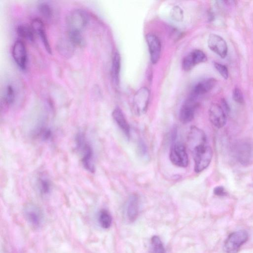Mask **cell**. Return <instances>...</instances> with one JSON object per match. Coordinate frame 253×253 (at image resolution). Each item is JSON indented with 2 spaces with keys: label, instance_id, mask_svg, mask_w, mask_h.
<instances>
[{
  "label": "cell",
  "instance_id": "cell-1",
  "mask_svg": "<svg viewBox=\"0 0 253 253\" xmlns=\"http://www.w3.org/2000/svg\"><path fill=\"white\" fill-rule=\"evenodd\" d=\"M75 146L84 169L90 173H95V168L93 147L84 133L79 132L76 136Z\"/></svg>",
  "mask_w": 253,
  "mask_h": 253
},
{
  "label": "cell",
  "instance_id": "cell-2",
  "mask_svg": "<svg viewBox=\"0 0 253 253\" xmlns=\"http://www.w3.org/2000/svg\"><path fill=\"white\" fill-rule=\"evenodd\" d=\"M190 151L194 159L196 173L201 172L209 166L213 158V151L207 143L199 145Z\"/></svg>",
  "mask_w": 253,
  "mask_h": 253
},
{
  "label": "cell",
  "instance_id": "cell-3",
  "mask_svg": "<svg viewBox=\"0 0 253 253\" xmlns=\"http://www.w3.org/2000/svg\"><path fill=\"white\" fill-rule=\"evenodd\" d=\"M88 22L86 13L80 9H76L70 12L66 18L67 32H82Z\"/></svg>",
  "mask_w": 253,
  "mask_h": 253
},
{
  "label": "cell",
  "instance_id": "cell-4",
  "mask_svg": "<svg viewBox=\"0 0 253 253\" xmlns=\"http://www.w3.org/2000/svg\"><path fill=\"white\" fill-rule=\"evenodd\" d=\"M249 238V234L245 230H239L232 233L225 240L223 250L226 253H237L241 247Z\"/></svg>",
  "mask_w": 253,
  "mask_h": 253
},
{
  "label": "cell",
  "instance_id": "cell-5",
  "mask_svg": "<svg viewBox=\"0 0 253 253\" xmlns=\"http://www.w3.org/2000/svg\"><path fill=\"white\" fill-rule=\"evenodd\" d=\"M170 159L175 166L186 168L189 165V156L186 146L180 142H174L170 151Z\"/></svg>",
  "mask_w": 253,
  "mask_h": 253
},
{
  "label": "cell",
  "instance_id": "cell-6",
  "mask_svg": "<svg viewBox=\"0 0 253 253\" xmlns=\"http://www.w3.org/2000/svg\"><path fill=\"white\" fill-rule=\"evenodd\" d=\"M150 95V91L146 87L142 88L136 93L133 100V109L136 114L142 115L146 112Z\"/></svg>",
  "mask_w": 253,
  "mask_h": 253
},
{
  "label": "cell",
  "instance_id": "cell-7",
  "mask_svg": "<svg viewBox=\"0 0 253 253\" xmlns=\"http://www.w3.org/2000/svg\"><path fill=\"white\" fill-rule=\"evenodd\" d=\"M12 55L18 66L22 70L27 69L28 61L26 46L21 40L16 41L12 48Z\"/></svg>",
  "mask_w": 253,
  "mask_h": 253
},
{
  "label": "cell",
  "instance_id": "cell-8",
  "mask_svg": "<svg viewBox=\"0 0 253 253\" xmlns=\"http://www.w3.org/2000/svg\"><path fill=\"white\" fill-rule=\"evenodd\" d=\"M25 218L33 227H38L44 221V215L39 207L32 204L25 206L23 209Z\"/></svg>",
  "mask_w": 253,
  "mask_h": 253
},
{
  "label": "cell",
  "instance_id": "cell-9",
  "mask_svg": "<svg viewBox=\"0 0 253 253\" xmlns=\"http://www.w3.org/2000/svg\"><path fill=\"white\" fill-rule=\"evenodd\" d=\"M145 39L151 62L153 64H156L159 61L161 53L162 46L160 40L156 35L153 33L147 34Z\"/></svg>",
  "mask_w": 253,
  "mask_h": 253
},
{
  "label": "cell",
  "instance_id": "cell-10",
  "mask_svg": "<svg viewBox=\"0 0 253 253\" xmlns=\"http://www.w3.org/2000/svg\"><path fill=\"white\" fill-rule=\"evenodd\" d=\"M208 46L212 52L222 59H224L228 53V47L226 41L218 35L211 34L209 35Z\"/></svg>",
  "mask_w": 253,
  "mask_h": 253
},
{
  "label": "cell",
  "instance_id": "cell-11",
  "mask_svg": "<svg viewBox=\"0 0 253 253\" xmlns=\"http://www.w3.org/2000/svg\"><path fill=\"white\" fill-rule=\"evenodd\" d=\"M197 106L196 99L189 96L180 109L179 117L182 123L188 124L193 120Z\"/></svg>",
  "mask_w": 253,
  "mask_h": 253
},
{
  "label": "cell",
  "instance_id": "cell-12",
  "mask_svg": "<svg viewBox=\"0 0 253 253\" xmlns=\"http://www.w3.org/2000/svg\"><path fill=\"white\" fill-rule=\"evenodd\" d=\"M207 60L206 55L203 51L199 49H195L184 58L182 67L184 70L190 71L195 65L205 63Z\"/></svg>",
  "mask_w": 253,
  "mask_h": 253
},
{
  "label": "cell",
  "instance_id": "cell-13",
  "mask_svg": "<svg viewBox=\"0 0 253 253\" xmlns=\"http://www.w3.org/2000/svg\"><path fill=\"white\" fill-rule=\"evenodd\" d=\"M237 160L243 165H249L253 157V149L250 143L242 142L238 143L235 148Z\"/></svg>",
  "mask_w": 253,
  "mask_h": 253
},
{
  "label": "cell",
  "instance_id": "cell-14",
  "mask_svg": "<svg viewBox=\"0 0 253 253\" xmlns=\"http://www.w3.org/2000/svg\"><path fill=\"white\" fill-rule=\"evenodd\" d=\"M209 116L211 123L218 128L223 127L226 123V114L219 105L213 104L211 106Z\"/></svg>",
  "mask_w": 253,
  "mask_h": 253
},
{
  "label": "cell",
  "instance_id": "cell-15",
  "mask_svg": "<svg viewBox=\"0 0 253 253\" xmlns=\"http://www.w3.org/2000/svg\"><path fill=\"white\" fill-rule=\"evenodd\" d=\"M31 27L35 33L41 38L47 51L50 54H52V50L46 33L45 25L42 20L39 18H35L32 21Z\"/></svg>",
  "mask_w": 253,
  "mask_h": 253
},
{
  "label": "cell",
  "instance_id": "cell-16",
  "mask_svg": "<svg viewBox=\"0 0 253 253\" xmlns=\"http://www.w3.org/2000/svg\"><path fill=\"white\" fill-rule=\"evenodd\" d=\"M207 143V137L203 130L193 126L191 128L188 137V144L190 150L195 147Z\"/></svg>",
  "mask_w": 253,
  "mask_h": 253
},
{
  "label": "cell",
  "instance_id": "cell-17",
  "mask_svg": "<svg viewBox=\"0 0 253 253\" xmlns=\"http://www.w3.org/2000/svg\"><path fill=\"white\" fill-rule=\"evenodd\" d=\"M216 83L217 81L214 79H208L199 82L194 87L190 96L197 100L200 96L210 91Z\"/></svg>",
  "mask_w": 253,
  "mask_h": 253
},
{
  "label": "cell",
  "instance_id": "cell-18",
  "mask_svg": "<svg viewBox=\"0 0 253 253\" xmlns=\"http://www.w3.org/2000/svg\"><path fill=\"white\" fill-rule=\"evenodd\" d=\"M112 117L120 129L125 136L129 139L130 137V126L126 121L122 111L119 108H116L112 112Z\"/></svg>",
  "mask_w": 253,
  "mask_h": 253
},
{
  "label": "cell",
  "instance_id": "cell-19",
  "mask_svg": "<svg viewBox=\"0 0 253 253\" xmlns=\"http://www.w3.org/2000/svg\"><path fill=\"white\" fill-rule=\"evenodd\" d=\"M36 184L37 189L42 196H47L51 192L52 182L45 173H42L38 174Z\"/></svg>",
  "mask_w": 253,
  "mask_h": 253
},
{
  "label": "cell",
  "instance_id": "cell-20",
  "mask_svg": "<svg viewBox=\"0 0 253 253\" xmlns=\"http://www.w3.org/2000/svg\"><path fill=\"white\" fill-rule=\"evenodd\" d=\"M139 213V199L136 194L132 195L129 199L126 208V215L130 221H134Z\"/></svg>",
  "mask_w": 253,
  "mask_h": 253
},
{
  "label": "cell",
  "instance_id": "cell-21",
  "mask_svg": "<svg viewBox=\"0 0 253 253\" xmlns=\"http://www.w3.org/2000/svg\"><path fill=\"white\" fill-rule=\"evenodd\" d=\"M121 69V58L118 52H115L113 56L112 62L111 73L112 79L116 85H118L120 81Z\"/></svg>",
  "mask_w": 253,
  "mask_h": 253
},
{
  "label": "cell",
  "instance_id": "cell-22",
  "mask_svg": "<svg viewBox=\"0 0 253 253\" xmlns=\"http://www.w3.org/2000/svg\"><path fill=\"white\" fill-rule=\"evenodd\" d=\"M16 32L19 36L31 42L34 40V32L31 27L27 25H19L16 29Z\"/></svg>",
  "mask_w": 253,
  "mask_h": 253
},
{
  "label": "cell",
  "instance_id": "cell-23",
  "mask_svg": "<svg viewBox=\"0 0 253 253\" xmlns=\"http://www.w3.org/2000/svg\"><path fill=\"white\" fill-rule=\"evenodd\" d=\"M75 47L67 37L61 40L58 46L59 51L65 57L70 56L72 55Z\"/></svg>",
  "mask_w": 253,
  "mask_h": 253
},
{
  "label": "cell",
  "instance_id": "cell-24",
  "mask_svg": "<svg viewBox=\"0 0 253 253\" xmlns=\"http://www.w3.org/2000/svg\"><path fill=\"white\" fill-rule=\"evenodd\" d=\"M98 220L102 228L108 229L111 225L112 219L111 215L108 211L102 210L99 213Z\"/></svg>",
  "mask_w": 253,
  "mask_h": 253
},
{
  "label": "cell",
  "instance_id": "cell-25",
  "mask_svg": "<svg viewBox=\"0 0 253 253\" xmlns=\"http://www.w3.org/2000/svg\"><path fill=\"white\" fill-rule=\"evenodd\" d=\"M67 38L75 47H82L85 45L82 32H67Z\"/></svg>",
  "mask_w": 253,
  "mask_h": 253
},
{
  "label": "cell",
  "instance_id": "cell-26",
  "mask_svg": "<svg viewBox=\"0 0 253 253\" xmlns=\"http://www.w3.org/2000/svg\"><path fill=\"white\" fill-rule=\"evenodd\" d=\"M151 253H165L163 244L158 236H154L151 238Z\"/></svg>",
  "mask_w": 253,
  "mask_h": 253
},
{
  "label": "cell",
  "instance_id": "cell-27",
  "mask_svg": "<svg viewBox=\"0 0 253 253\" xmlns=\"http://www.w3.org/2000/svg\"><path fill=\"white\" fill-rule=\"evenodd\" d=\"M16 94L14 88L11 85H8L6 89L4 96V102L7 106L12 105L15 101Z\"/></svg>",
  "mask_w": 253,
  "mask_h": 253
},
{
  "label": "cell",
  "instance_id": "cell-28",
  "mask_svg": "<svg viewBox=\"0 0 253 253\" xmlns=\"http://www.w3.org/2000/svg\"><path fill=\"white\" fill-rule=\"evenodd\" d=\"M38 10L42 16L47 19L51 18L53 16V9L47 3H41L38 6Z\"/></svg>",
  "mask_w": 253,
  "mask_h": 253
},
{
  "label": "cell",
  "instance_id": "cell-29",
  "mask_svg": "<svg viewBox=\"0 0 253 253\" xmlns=\"http://www.w3.org/2000/svg\"><path fill=\"white\" fill-rule=\"evenodd\" d=\"M171 16L176 21H182L184 19L183 11L180 7L178 6H174L171 10Z\"/></svg>",
  "mask_w": 253,
  "mask_h": 253
},
{
  "label": "cell",
  "instance_id": "cell-30",
  "mask_svg": "<svg viewBox=\"0 0 253 253\" xmlns=\"http://www.w3.org/2000/svg\"><path fill=\"white\" fill-rule=\"evenodd\" d=\"M214 66L216 70L225 80H227L229 79V70L225 65L220 63H214Z\"/></svg>",
  "mask_w": 253,
  "mask_h": 253
},
{
  "label": "cell",
  "instance_id": "cell-31",
  "mask_svg": "<svg viewBox=\"0 0 253 253\" xmlns=\"http://www.w3.org/2000/svg\"><path fill=\"white\" fill-rule=\"evenodd\" d=\"M233 98L236 103L240 105L244 104V99L241 91L238 88H236L233 92Z\"/></svg>",
  "mask_w": 253,
  "mask_h": 253
},
{
  "label": "cell",
  "instance_id": "cell-32",
  "mask_svg": "<svg viewBox=\"0 0 253 253\" xmlns=\"http://www.w3.org/2000/svg\"><path fill=\"white\" fill-rule=\"evenodd\" d=\"M222 109L225 112V113L226 114H228L230 112V107L226 102V100L224 98H222L221 99V106Z\"/></svg>",
  "mask_w": 253,
  "mask_h": 253
},
{
  "label": "cell",
  "instance_id": "cell-33",
  "mask_svg": "<svg viewBox=\"0 0 253 253\" xmlns=\"http://www.w3.org/2000/svg\"><path fill=\"white\" fill-rule=\"evenodd\" d=\"M214 194L218 196H225L226 194V192L222 187H217L214 190Z\"/></svg>",
  "mask_w": 253,
  "mask_h": 253
},
{
  "label": "cell",
  "instance_id": "cell-34",
  "mask_svg": "<svg viewBox=\"0 0 253 253\" xmlns=\"http://www.w3.org/2000/svg\"><path fill=\"white\" fill-rule=\"evenodd\" d=\"M139 145L141 153L143 155H145L147 153V149L145 145L143 142H140Z\"/></svg>",
  "mask_w": 253,
  "mask_h": 253
}]
</instances>
